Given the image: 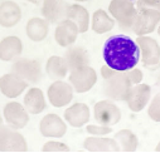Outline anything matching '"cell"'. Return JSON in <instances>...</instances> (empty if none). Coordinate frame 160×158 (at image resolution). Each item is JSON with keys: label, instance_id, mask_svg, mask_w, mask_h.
Here are the masks:
<instances>
[{"label": "cell", "instance_id": "obj_7", "mask_svg": "<svg viewBox=\"0 0 160 158\" xmlns=\"http://www.w3.org/2000/svg\"><path fill=\"white\" fill-rule=\"evenodd\" d=\"M28 143L19 129L10 126L0 127V152H27Z\"/></svg>", "mask_w": 160, "mask_h": 158}, {"label": "cell", "instance_id": "obj_1", "mask_svg": "<svg viewBox=\"0 0 160 158\" xmlns=\"http://www.w3.org/2000/svg\"><path fill=\"white\" fill-rule=\"evenodd\" d=\"M102 54L105 63L117 72H128L135 68L141 58L136 40L124 34L110 36L103 44Z\"/></svg>", "mask_w": 160, "mask_h": 158}, {"label": "cell", "instance_id": "obj_24", "mask_svg": "<svg viewBox=\"0 0 160 158\" xmlns=\"http://www.w3.org/2000/svg\"><path fill=\"white\" fill-rule=\"evenodd\" d=\"M68 65L66 63L64 57L52 55L48 58L46 63V73L52 81H63L68 75Z\"/></svg>", "mask_w": 160, "mask_h": 158}, {"label": "cell", "instance_id": "obj_39", "mask_svg": "<svg viewBox=\"0 0 160 158\" xmlns=\"http://www.w3.org/2000/svg\"><path fill=\"white\" fill-rule=\"evenodd\" d=\"M159 82H160V75H159Z\"/></svg>", "mask_w": 160, "mask_h": 158}, {"label": "cell", "instance_id": "obj_31", "mask_svg": "<svg viewBox=\"0 0 160 158\" xmlns=\"http://www.w3.org/2000/svg\"><path fill=\"white\" fill-rule=\"evenodd\" d=\"M135 4L138 9L149 8L160 12V0H135Z\"/></svg>", "mask_w": 160, "mask_h": 158}, {"label": "cell", "instance_id": "obj_25", "mask_svg": "<svg viewBox=\"0 0 160 158\" xmlns=\"http://www.w3.org/2000/svg\"><path fill=\"white\" fill-rule=\"evenodd\" d=\"M116 20L103 9H97L91 18V29L96 34H106L115 28Z\"/></svg>", "mask_w": 160, "mask_h": 158}, {"label": "cell", "instance_id": "obj_8", "mask_svg": "<svg viewBox=\"0 0 160 158\" xmlns=\"http://www.w3.org/2000/svg\"><path fill=\"white\" fill-rule=\"evenodd\" d=\"M93 117L97 123L105 126H115L121 119V110L111 99H103L95 104Z\"/></svg>", "mask_w": 160, "mask_h": 158}, {"label": "cell", "instance_id": "obj_27", "mask_svg": "<svg viewBox=\"0 0 160 158\" xmlns=\"http://www.w3.org/2000/svg\"><path fill=\"white\" fill-rule=\"evenodd\" d=\"M113 138L117 141L122 152H135L139 147V138L130 129H120Z\"/></svg>", "mask_w": 160, "mask_h": 158}, {"label": "cell", "instance_id": "obj_5", "mask_svg": "<svg viewBox=\"0 0 160 158\" xmlns=\"http://www.w3.org/2000/svg\"><path fill=\"white\" fill-rule=\"evenodd\" d=\"M68 81L72 84L76 93L82 94L91 91L95 87V84L97 83V73L92 67L85 65L74 70H71L68 75Z\"/></svg>", "mask_w": 160, "mask_h": 158}, {"label": "cell", "instance_id": "obj_21", "mask_svg": "<svg viewBox=\"0 0 160 158\" xmlns=\"http://www.w3.org/2000/svg\"><path fill=\"white\" fill-rule=\"evenodd\" d=\"M23 104L27 108V110L29 112V114H41L47 107V102H46L43 91L37 87L29 88L24 95Z\"/></svg>", "mask_w": 160, "mask_h": 158}, {"label": "cell", "instance_id": "obj_22", "mask_svg": "<svg viewBox=\"0 0 160 158\" xmlns=\"http://www.w3.org/2000/svg\"><path fill=\"white\" fill-rule=\"evenodd\" d=\"M23 53V43L15 35L5 36L0 42V60L10 62Z\"/></svg>", "mask_w": 160, "mask_h": 158}, {"label": "cell", "instance_id": "obj_2", "mask_svg": "<svg viewBox=\"0 0 160 158\" xmlns=\"http://www.w3.org/2000/svg\"><path fill=\"white\" fill-rule=\"evenodd\" d=\"M108 13L121 29L131 30L138 15V8L134 0H111Z\"/></svg>", "mask_w": 160, "mask_h": 158}, {"label": "cell", "instance_id": "obj_10", "mask_svg": "<svg viewBox=\"0 0 160 158\" xmlns=\"http://www.w3.org/2000/svg\"><path fill=\"white\" fill-rule=\"evenodd\" d=\"M74 89L72 84L64 81H54L47 91V97L49 100V104H52L56 108H62L68 105L73 99Z\"/></svg>", "mask_w": 160, "mask_h": 158}, {"label": "cell", "instance_id": "obj_37", "mask_svg": "<svg viewBox=\"0 0 160 158\" xmlns=\"http://www.w3.org/2000/svg\"><path fill=\"white\" fill-rule=\"evenodd\" d=\"M76 3H85V2H88V0H73Z\"/></svg>", "mask_w": 160, "mask_h": 158}, {"label": "cell", "instance_id": "obj_23", "mask_svg": "<svg viewBox=\"0 0 160 158\" xmlns=\"http://www.w3.org/2000/svg\"><path fill=\"white\" fill-rule=\"evenodd\" d=\"M64 59L68 65L69 72L74 70L77 68H81L85 65H90V55L88 52L82 47H68V49L64 53Z\"/></svg>", "mask_w": 160, "mask_h": 158}, {"label": "cell", "instance_id": "obj_38", "mask_svg": "<svg viewBox=\"0 0 160 158\" xmlns=\"http://www.w3.org/2000/svg\"><path fill=\"white\" fill-rule=\"evenodd\" d=\"M156 31H158V34H159V36H160V24H159V26H158V29H156Z\"/></svg>", "mask_w": 160, "mask_h": 158}, {"label": "cell", "instance_id": "obj_14", "mask_svg": "<svg viewBox=\"0 0 160 158\" xmlns=\"http://www.w3.org/2000/svg\"><path fill=\"white\" fill-rule=\"evenodd\" d=\"M79 29L77 24L71 19H64L59 21L54 30V40L62 48H68L73 45L78 38Z\"/></svg>", "mask_w": 160, "mask_h": 158}, {"label": "cell", "instance_id": "obj_4", "mask_svg": "<svg viewBox=\"0 0 160 158\" xmlns=\"http://www.w3.org/2000/svg\"><path fill=\"white\" fill-rule=\"evenodd\" d=\"M136 43L140 47V62L148 69H156L160 65V45L150 35H140L136 38Z\"/></svg>", "mask_w": 160, "mask_h": 158}, {"label": "cell", "instance_id": "obj_26", "mask_svg": "<svg viewBox=\"0 0 160 158\" xmlns=\"http://www.w3.org/2000/svg\"><path fill=\"white\" fill-rule=\"evenodd\" d=\"M67 19H71L77 24L81 34L86 33L90 29V13L85 7L79 4H71L68 7Z\"/></svg>", "mask_w": 160, "mask_h": 158}, {"label": "cell", "instance_id": "obj_40", "mask_svg": "<svg viewBox=\"0 0 160 158\" xmlns=\"http://www.w3.org/2000/svg\"><path fill=\"white\" fill-rule=\"evenodd\" d=\"M134 2H135V0H134Z\"/></svg>", "mask_w": 160, "mask_h": 158}, {"label": "cell", "instance_id": "obj_32", "mask_svg": "<svg viewBox=\"0 0 160 158\" xmlns=\"http://www.w3.org/2000/svg\"><path fill=\"white\" fill-rule=\"evenodd\" d=\"M126 74H128V77L130 78V81H131V83H132L134 86L142 82L144 74H142V72H141L139 68H136V67L132 68V69H130V70H128Z\"/></svg>", "mask_w": 160, "mask_h": 158}, {"label": "cell", "instance_id": "obj_16", "mask_svg": "<svg viewBox=\"0 0 160 158\" xmlns=\"http://www.w3.org/2000/svg\"><path fill=\"white\" fill-rule=\"evenodd\" d=\"M90 107L85 103H74L69 105L64 113V121L73 128H81L90 122Z\"/></svg>", "mask_w": 160, "mask_h": 158}, {"label": "cell", "instance_id": "obj_34", "mask_svg": "<svg viewBox=\"0 0 160 158\" xmlns=\"http://www.w3.org/2000/svg\"><path fill=\"white\" fill-rule=\"evenodd\" d=\"M27 2H29L32 4H39V3H41V0H27Z\"/></svg>", "mask_w": 160, "mask_h": 158}, {"label": "cell", "instance_id": "obj_15", "mask_svg": "<svg viewBox=\"0 0 160 158\" xmlns=\"http://www.w3.org/2000/svg\"><path fill=\"white\" fill-rule=\"evenodd\" d=\"M150 100H151V87L141 82L139 84L132 86L130 94L126 99V103L130 110L139 113L146 108Z\"/></svg>", "mask_w": 160, "mask_h": 158}, {"label": "cell", "instance_id": "obj_28", "mask_svg": "<svg viewBox=\"0 0 160 158\" xmlns=\"http://www.w3.org/2000/svg\"><path fill=\"white\" fill-rule=\"evenodd\" d=\"M148 115L151 121L160 123V93L151 98L148 107Z\"/></svg>", "mask_w": 160, "mask_h": 158}, {"label": "cell", "instance_id": "obj_13", "mask_svg": "<svg viewBox=\"0 0 160 158\" xmlns=\"http://www.w3.org/2000/svg\"><path fill=\"white\" fill-rule=\"evenodd\" d=\"M29 83L15 73H8L0 77V92L9 99L18 98L28 88Z\"/></svg>", "mask_w": 160, "mask_h": 158}, {"label": "cell", "instance_id": "obj_19", "mask_svg": "<svg viewBox=\"0 0 160 158\" xmlns=\"http://www.w3.org/2000/svg\"><path fill=\"white\" fill-rule=\"evenodd\" d=\"M20 19L22 9L15 2L7 0L0 4V26L13 28L20 21Z\"/></svg>", "mask_w": 160, "mask_h": 158}, {"label": "cell", "instance_id": "obj_3", "mask_svg": "<svg viewBox=\"0 0 160 158\" xmlns=\"http://www.w3.org/2000/svg\"><path fill=\"white\" fill-rule=\"evenodd\" d=\"M103 94L111 99V100H117V102H126L130 91L132 88V83L130 78L128 77L126 72H118L113 77L108 79H103Z\"/></svg>", "mask_w": 160, "mask_h": 158}, {"label": "cell", "instance_id": "obj_29", "mask_svg": "<svg viewBox=\"0 0 160 158\" xmlns=\"http://www.w3.org/2000/svg\"><path fill=\"white\" fill-rule=\"evenodd\" d=\"M86 131L91 136H107L112 133V127L111 126H105V124H87Z\"/></svg>", "mask_w": 160, "mask_h": 158}, {"label": "cell", "instance_id": "obj_18", "mask_svg": "<svg viewBox=\"0 0 160 158\" xmlns=\"http://www.w3.org/2000/svg\"><path fill=\"white\" fill-rule=\"evenodd\" d=\"M85 149L90 152H118L121 151L115 138L106 136H90L83 141Z\"/></svg>", "mask_w": 160, "mask_h": 158}, {"label": "cell", "instance_id": "obj_35", "mask_svg": "<svg viewBox=\"0 0 160 158\" xmlns=\"http://www.w3.org/2000/svg\"><path fill=\"white\" fill-rule=\"evenodd\" d=\"M155 151H156V152H160V141H159V143L156 144V147H155Z\"/></svg>", "mask_w": 160, "mask_h": 158}, {"label": "cell", "instance_id": "obj_9", "mask_svg": "<svg viewBox=\"0 0 160 158\" xmlns=\"http://www.w3.org/2000/svg\"><path fill=\"white\" fill-rule=\"evenodd\" d=\"M12 72L18 74L30 84H37L42 79V65L38 60L20 58L12 65Z\"/></svg>", "mask_w": 160, "mask_h": 158}, {"label": "cell", "instance_id": "obj_12", "mask_svg": "<svg viewBox=\"0 0 160 158\" xmlns=\"http://www.w3.org/2000/svg\"><path fill=\"white\" fill-rule=\"evenodd\" d=\"M67 122L56 113L46 114L41 123H39V132L43 137L47 138H62L67 133Z\"/></svg>", "mask_w": 160, "mask_h": 158}, {"label": "cell", "instance_id": "obj_36", "mask_svg": "<svg viewBox=\"0 0 160 158\" xmlns=\"http://www.w3.org/2000/svg\"><path fill=\"white\" fill-rule=\"evenodd\" d=\"M3 122H4V119H3V115H2V113H0V127L3 126Z\"/></svg>", "mask_w": 160, "mask_h": 158}, {"label": "cell", "instance_id": "obj_33", "mask_svg": "<svg viewBox=\"0 0 160 158\" xmlns=\"http://www.w3.org/2000/svg\"><path fill=\"white\" fill-rule=\"evenodd\" d=\"M100 73H101V77H102L103 79H108V78L113 77L115 74H117L118 72H117V70H115V69H112V68H111V67H108L107 64H105V65H102V67H101Z\"/></svg>", "mask_w": 160, "mask_h": 158}, {"label": "cell", "instance_id": "obj_17", "mask_svg": "<svg viewBox=\"0 0 160 158\" xmlns=\"http://www.w3.org/2000/svg\"><path fill=\"white\" fill-rule=\"evenodd\" d=\"M68 7L69 4L66 3V0H43L42 15L49 24H58L67 19Z\"/></svg>", "mask_w": 160, "mask_h": 158}, {"label": "cell", "instance_id": "obj_6", "mask_svg": "<svg viewBox=\"0 0 160 158\" xmlns=\"http://www.w3.org/2000/svg\"><path fill=\"white\" fill-rule=\"evenodd\" d=\"M159 24H160V12L155 9L141 8L138 9V15L131 28V31L138 36L149 35L158 29Z\"/></svg>", "mask_w": 160, "mask_h": 158}, {"label": "cell", "instance_id": "obj_20", "mask_svg": "<svg viewBox=\"0 0 160 158\" xmlns=\"http://www.w3.org/2000/svg\"><path fill=\"white\" fill-rule=\"evenodd\" d=\"M49 33V21L44 18H30L25 25V34L32 42H43Z\"/></svg>", "mask_w": 160, "mask_h": 158}, {"label": "cell", "instance_id": "obj_11", "mask_svg": "<svg viewBox=\"0 0 160 158\" xmlns=\"http://www.w3.org/2000/svg\"><path fill=\"white\" fill-rule=\"evenodd\" d=\"M3 117L8 126L14 129H23L29 123V112L18 102H9L5 104L3 110Z\"/></svg>", "mask_w": 160, "mask_h": 158}, {"label": "cell", "instance_id": "obj_30", "mask_svg": "<svg viewBox=\"0 0 160 158\" xmlns=\"http://www.w3.org/2000/svg\"><path fill=\"white\" fill-rule=\"evenodd\" d=\"M42 151L43 152H69V147L63 142L48 141L43 144Z\"/></svg>", "mask_w": 160, "mask_h": 158}]
</instances>
